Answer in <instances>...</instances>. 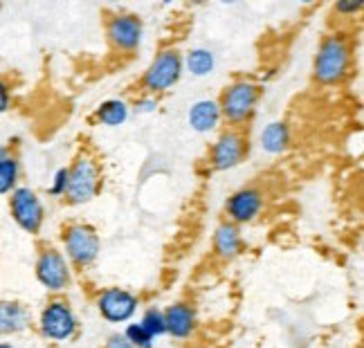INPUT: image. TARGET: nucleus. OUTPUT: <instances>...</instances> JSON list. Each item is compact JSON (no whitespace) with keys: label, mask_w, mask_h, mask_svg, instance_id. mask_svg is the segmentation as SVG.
Wrapping results in <instances>:
<instances>
[{"label":"nucleus","mask_w":364,"mask_h":348,"mask_svg":"<svg viewBox=\"0 0 364 348\" xmlns=\"http://www.w3.org/2000/svg\"><path fill=\"white\" fill-rule=\"evenodd\" d=\"M348 48L342 38L331 36L324 40V45L319 48V54L315 59V77L321 83H338L346 77L348 70Z\"/></svg>","instance_id":"1"},{"label":"nucleus","mask_w":364,"mask_h":348,"mask_svg":"<svg viewBox=\"0 0 364 348\" xmlns=\"http://www.w3.org/2000/svg\"><path fill=\"white\" fill-rule=\"evenodd\" d=\"M97 189H100V173L90 158H79L77 164L68 171V198L75 205L88 202L95 198Z\"/></svg>","instance_id":"2"},{"label":"nucleus","mask_w":364,"mask_h":348,"mask_svg":"<svg viewBox=\"0 0 364 348\" xmlns=\"http://www.w3.org/2000/svg\"><path fill=\"white\" fill-rule=\"evenodd\" d=\"M257 99H259V88L255 83L239 81L223 97V113L234 124L245 121L252 115V110H255Z\"/></svg>","instance_id":"3"},{"label":"nucleus","mask_w":364,"mask_h":348,"mask_svg":"<svg viewBox=\"0 0 364 348\" xmlns=\"http://www.w3.org/2000/svg\"><path fill=\"white\" fill-rule=\"evenodd\" d=\"M41 330L43 335L54 339V342H65L75 335L77 330V319L73 310L68 308V303L63 301H54L41 315Z\"/></svg>","instance_id":"4"},{"label":"nucleus","mask_w":364,"mask_h":348,"mask_svg":"<svg viewBox=\"0 0 364 348\" xmlns=\"http://www.w3.org/2000/svg\"><path fill=\"white\" fill-rule=\"evenodd\" d=\"M180 72H182V61L178 57V52L176 50H166L146 70L144 86L149 90H156V92L166 90L180 79Z\"/></svg>","instance_id":"5"},{"label":"nucleus","mask_w":364,"mask_h":348,"mask_svg":"<svg viewBox=\"0 0 364 348\" xmlns=\"http://www.w3.org/2000/svg\"><path fill=\"white\" fill-rule=\"evenodd\" d=\"M65 249L68 256L79 266H90L100 254V236L86 225H75L65 234Z\"/></svg>","instance_id":"6"},{"label":"nucleus","mask_w":364,"mask_h":348,"mask_svg":"<svg viewBox=\"0 0 364 348\" xmlns=\"http://www.w3.org/2000/svg\"><path fill=\"white\" fill-rule=\"evenodd\" d=\"M11 214L16 222L27 232H38L41 222H43V205L36 198V193L27 187H21L14 191L11 198Z\"/></svg>","instance_id":"7"},{"label":"nucleus","mask_w":364,"mask_h":348,"mask_svg":"<svg viewBox=\"0 0 364 348\" xmlns=\"http://www.w3.org/2000/svg\"><path fill=\"white\" fill-rule=\"evenodd\" d=\"M36 276L48 290H63L70 283V270L57 249H46L41 254L36 263Z\"/></svg>","instance_id":"8"},{"label":"nucleus","mask_w":364,"mask_h":348,"mask_svg":"<svg viewBox=\"0 0 364 348\" xmlns=\"http://www.w3.org/2000/svg\"><path fill=\"white\" fill-rule=\"evenodd\" d=\"M100 310L102 315L108 319V322H126V319H131L137 310V299L133 295L124 290H117V288H110L106 290L104 295L100 297Z\"/></svg>","instance_id":"9"},{"label":"nucleus","mask_w":364,"mask_h":348,"mask_svg":"<svg viewBox=\"0 0 364 348\" xmlns=\"http://www.w3.org/2000/svg\"><path fill=\"white\" fill-rule=\"evenodd\" d=\"M243 153H245V139L241 133H236V131L223 133L214 146V156H212L214 166L220 171L234 169V166L243 160Z\"/></svg>","instance_id":"10"},{"label":"nucleus","mask_w":364,"mask_h":348,"mask_svg":"<svg viewBox=\"0 0 364 348\" xmlns=\"http://www.w3.org/2000/svg\"><path fill=\"white\" fill-rule=\"evenodd\" d=\"M108 36L113 40V45L119 50H135L142 40V23L137 16H115L108 25Z\"/></svg>","instance_id":"11"},{"label":"nucleus","mask_w":364,"mask_h":348,"mask_svg":"<svg viewBox=\"0 0 364 348\" xmlns=\"http://www.w3.org/2000/svg\"><path fill=\"white\" fill-rule=\"evenodd\" d=\"M263 198L257 189H243L236 191L228 202V212L236 222H247L261 212Z\"/></svg>","instance_id":"12"},{"label":"nucleus","mask_w":364,"mask_h":348,"mask_svg":"<svg viewBox=\"0 0 364 348\" xmlns=\"http://www.w3.org/2000/svg\"><path fill=\"white\" fill-rule=\"evenodd\" d=\"M218 119H220V108L216 102L203 99V102H196L189 108V126L198 133H207L216 129Z\"/></svg>","instance_id":"13"},{"label":"nucleus","mask_w":364,"mask_h":348,"mask_svg":"<svg viewBox=\"0 0 364 348\" xmlns=\"http://www.w3.org/2000/svg\"><path fill=\"white\" fill-rule=\"evenodd\" d=\"M193 310L189 305H171L169 310L164 312V324H166V332H171L173 337H187L193 330Z\"/></svg>","instance_id":"14"},{"label":"nucleus","mask_w":364,"mask_h":348,"mask_svg":"<svg viewBox=\"0 0 364 348\" xmlns=\"http://www.w3.org/2000/svg\"><path fill=\"white\" fill-rule=\"evenodd\" d=\"M30 324V312H27L25 305L5 301L0 303V332H21Z\"/></svg>","instance_id":"15"},{"label":"nucleus","mask_w":364,"mask_h":348,"mask_svg":"<svg viewBox=\"0 0 364 348\" xmlns=\"http://www.w3.org/2000/svg\"><path fill=\"white\" fill-rule=\"evenodd\" d=\"M214 249L220 259H234L239 254L241 249V239H239V232H236L234 225L225 222V225H220L216 229V236H214Z\"/></svg>","instance_id":"16"},{"label":"nucleus","mask_w":364,"mask_h":348,"mask_svg":"<svg viewBox=\"0 0 364 348\" xmlns=\"http://www.w3.org/2000/svg\"><path fill=\"white\" fill-rule=\"evenodd\" d=\"M290 142V133L286 129V124L282 121H272L265 126V131L261 133V146L268 153H282L288 148Z\"/></svg>","instance_id":"17"},{"label":"nucleus","mask_w":364,"mask_h":348,"mask_svg":"<svg viewBox=\"0 0 364 348\" xmlns=\"http://www.w3.org/2000/svg\"><path fill=\"white\" fill-rule=\"evenodd\" d=\"M97 117H100V121L106 124V126H119V124H124L126 117H129V106L119 99H110V102L102 104Z\"/></svg>","instance_id":"18"},{"label":"nucleus","mask_w":364,"mask_h":348,"mask_svg":"<svg viewBox=\"0 0 364 348\" xmlns=\"http://www.w3.org/2000/svg\"><path fill=\"white\" fill-rule=\"evenodd\" d=\"M187 67L193 77H205L214 70V54L209 50H191L187 54Z\"/></svg>","instance_id":"19"},{"label":"nucleus","mask_w":364,"mask_h":348,"mask_svg":"<svg viewBox=\"0 0 364 348\" xmlns=\"http://www.w3.org/2000/svg\"><path fill=\"white\" fill-rule=\"evenodd\" d=\"M142 326L151 337H160V335H164L166 332V324H164V315L160 312V310H146V315H144V319H142Z\"/></svg>","instance_id":"20"},{"label":"nucleus","mask_w":364,"mask_h":348,"mask_svg":"<svg viewBox=\"0 0 364 348\" xmlns=\"http://www.w3.org/2000/svg\"><path fill=\"white\" fill-rule=\"evenodd\" d=\"M16 175H18V164L14 158H7L0 164V193H7L16 185Z\"/></svg>","instance_id":"21"},{"label":"nucleus","mask_w":364,"mask_h":348,"mask_svg":"<svg viewBox=\"0 0 364 348\" xmlns=\"http://www.w3.org/2000/svg\"><path fill=\"white\" fill-rule=\"evenodd\" d=\"M124 337L129 339L135 348H151L153 346V337L139 324H133V326L126 328V335Z\"/></svg>","instance_id":"22"},{"label":"nucleus","mask_w":364,"mask_h":348,"mask_svg":"<svg viewBox=\"0 0 364 348\" xmlns=\"http://www.w3.org/2000/svg\"><path fill=\"white\" fill-rule=\"evenodd\" d=\"M65 187H68V169H61L57 175H54V185L50 189L52 196H61V193H65Z\"/></svg>","instance_id":"23"},{"label":"nucleus","mask_w":364,"mask_h":348,"mask_svg":"<svg viewBox=\"0 0 364 348\" xmlns=\"http://www.w3.org/2000/svg\"><path fill=\"white\" fill-rule=\"evenodd\" d=\"M106 348H135V346L129 339H126L124 335H113V337L108 339Z\"/></svg>","instance_id":"24"},{"label":"nucleus","mask_w":364,"mask_h":348,"mask_svg":"<svg viewBox=\"0 0 364 348\" xmlns=\"http://www.w3.org/2000/svg\"><path fill=\"white\" fill-rule=\"evenodd\" d=\"M9 106V92H7V86L3 81H0V113H5Z\"/></svg>","instance_id":"25"},{"label":"nucleus","mask_w":364,"mask_h":348,"mask_svg":"<svg viewBox=\"0 0 364 348\" xmlns=\"http://www.w3.org/2000/svg\"><path fill=\"white\" fill-rule=\"evenodd\" d=\"M156 106H158L156 99H144V102L137 104V110H139V113H151V110L156 108Z\"/></svg>","instance_id":"26"},{"label":"nucleus","mask_w":364,"mask_h":348,"mask_svg":"<svg viewBox=\"0 0 364 348\" xmlns=\"http://www.w3.org/2000/svg\"><path fill=\"white\" fill-rule=\"evenodd\" d=\"M340 9H348V11H353V9H360V3H353V5H351V3H342V5H340Z\"/></svg>","instance_id":"27"},{"label":"nucleus","mask_w":364,"mask_h":348,"mask_svg":"<svg viewBox=\"0 0 364 348\" xmlns=\"http://www.w3.org/2000/svg\"><path fill=\"white\" fill-rule=\"evenodd\" d=\"M9 156H7V148H3V146H0V164H3L5 160H7Z\"/></svg>","instance_id":"28"},{"label":"nucleus","mask_w":364,"mask_h":348,"mask_svg":"<svg viewBox=\"0 0 364 348\" xmlns=\"http://www.w3.org/2000/svg\"><path fill=\"white\" fill-rule=\"evenodd\" d=\"M0 348H11V346H7V344H0Z\"/></svg>","instance_id":"29"}]
</instances>
